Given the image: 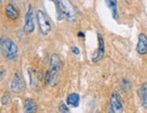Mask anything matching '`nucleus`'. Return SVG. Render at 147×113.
<instances>
[{
	"mask_svg": "<svg viewBox=\"0 0 147 113\" xmlns=\"http://www.w3.org/2000/svg\"><path fill=\"white\" fill-rule=\"evenodd\" d=\"M62 65L63 64L60 56L57 53H53L50 58V70L47 71L45 77H44L46 85L54 86L58 83Z\"/></svg>",
	"mask_w": 147,
	"mask_h": 113,
	"instance_id": "f257e3e1",
	"label": "nucleus"
},
{
	"mask_svg": "<svg viewBox=\"0 0 147 113\" xmlns=\"http://www.w3.org/2000/svg\"><path fill=\"white\" fill-rule=\"evenodd\" d=\"M0 50H1L2 54L7 60L14 61L17 58L18 47L16 45V43L12 39L9 38L4 39L2 42L1 47H0Z\"/></svg>",
	"mask_w": 147,
	"mask_h": 113,
	"instance_id": "f03ea898",
	"label": "nucleus"
},
{
	"mask_svg": "<svg viewBox=\"0 0 147 113\" xmlns=\"http://www.w3.org/2000/svg\"><path fill=\"white\" fill-rule=\"evenodd\" d=\"M60 5L62 17L65 18L69 23H75L77 20V16L74 5L68 0H60Z\"/></svg>",
	"mask_w": 147,
	"mask_h": 113,
	"instance_id": "7ed1b4c3",
	"label": "nucleus"
},
{
	"mask_svg": "<svg viewBox=\"0 0 147 113\" xmlns=\"http://www.w3.org/2000/svg\"><path fill=\"white\" fill-rule=\"evenodd\" d=\"M36 20L41 34L42 35H48L52 31V24L46 14L42 10H38L36 13Z\"/></svg>",
	"mask_w": 147,
	"mask_h": 113,
	"instance_id": "20e7f679",
	"label": "nucleus"
},
{
	"mask_svg": "<svg viewBox=\"0 0 147 113\" xmlns=\"http://www.w3.org/2000/svg\"><path fill=\"white\" fill-rule=\"evenodd\" d=\"M124 111V104L122 97L117 91L111 94L110 102L108 106V113H123Z\"/></svg>",
	"mask_w": 147,
	"mask_h": 113,
	"instance_id": "39448f33",
	"label": "nucleus"
},
{
	"mask_svg": "<svg viewBox=\"0 0 147 113\" xmlns=\"http://www.w3.org/2000/svg\"><path fill=\"white\" fill-rule=\"evenodd\" d=\"M35 28L34 26V8L33 5L31 4L28 7V10L25 14L24 17V31L25 34L30 35L32 33H34Z\"/></svg>",
	"mask_w": 147,
	"mask_h": 113,
	"instance_id": "423d86ee",
	"label": "nucleus"
},
{
	"mask_svg": "<svg viewBox=\"0 0 147 113\" xmlns=\"http://www.w3.org/2000/svg\"><path fill=\"white\" fill-rule=\"evenodd\" d=\"M25 89V83L21 73L16 72L11 83V90L15 93H21Z\"/></svg>",
	"mask_w": 147,
	"mask_h": 113,
	"instance_id": "0eeeda50",
	"label": "nucleus"
},
{
	"mask_svg": "<svg viewBox=\"0 0 147 113\" xmlns=\"http://www.w3.org/2000/svg\"><path fill=\"white\" fill-rule=\"evenodd\" d=\"M98 47L97 49V51L95 52V53L92 56L93 62H99L104 57V54H105V41H104V38H103V36H102V35L99 33H98Z\"/></svg>",
	"mask_w": 147,
	"mask_h": 113,
	"instance_id": "6e6552de",
	"label": "nucleus"
},
{
	"mask_svg": "<svg viewBox=\"0 0 147 113\" xmlns=\"http://www.w3.org/2000/svg\"><path fill=\"white\" fill-rule=\"evenodd\" d=\"M136 52L141 55H144L147 53V36L144 33H141L138 36Z\"/></svg>",
	"mask_w": 147,
	"mask_h": 113,
	"instance_id": "1a4fd4ad",
	"label": "nucleus"
},
{
	"mask_svg": "<svg viewBox=\"0 0 147 113\" xmlns=\"http://www.w3.org/2000/svg\"><path fill=\"white\" fill-rule=\"evenodd\" d=\"M143 108L147 110V83H143L137 91Z\"/></svg>",
	"mask_w": 147,
	"mask_h": 113,
	"instance_id": "9d476101",
	"label": "nucleus"
},
{
	"mask_svg": "<svg viewBox=\"0 0 147 113\" xmlns=\"http://www.w3.org/2000/svg\"><path fill=\"white\" fill-rule=\"evenodd\" d=\"M80 94L77 92H72L69 94L67 99H66V104L68 107H71V108H78L80 106Z\"/></svg>",
	"mask_w": 147,
	"mask_h": 113,
	"instance_id": "9b49d317",
	"label": "nucleus"
},
{
	"mask_svg": "<svg viewBox=\"0 0 147 113\" xmlns=\"http://www.w3.org/2000/svg\"><path fill=\"white\" fill-rule=\"evenodd\" d=\"M28 73H29V77H30V86L32 87V89L37 90L38 87H39L41 77L38 76L37 72L31 68L28 69Z\"/></svg>",
	"mask_w": 147,
	"mask_h": 113,
	"instance_id": "f8f14e48",
	"label": "nucleus"
},
{
	"mask_svg": "<svg viewBox=\"0 0 147 113\" xmlns=\"http://www.w3.org/2000/svg\"><path fill=\"white\" fill-rule=\"evenodd\" d=\"M37 104L33 99H26L24 103V113H36Z\"/></svg>",
	"mask_w": 147,
	"mask_h": 113,
	"instance_id": "ddd939ff",
	"label": "nucleus"
},
{
	"mask_svg": "<svg viewBox=\"0 0 147 113\" xmlns=\"http://www.w3.org/2000/svg\"><path fill=\"white\" fill-rule=\"evenodd\" d=\"M5 15L9 19L16 20L19 16V12L12 4H8L5 7Z\"/></svg>",
	"mask_w": 147,
	"mask_h": 113,
	"instance_id": "4468645a",
	"label": "nucleus"
},
{
	"mask_svg": "<svg viewBox=\"0 0 147 113\" xmlns=\"http://www.w3.org/2000/svg\"><path fill=\"white\" fill-rule=\"evenodd\" d=\"M106 4L107 5V7L110 9L114 19H117L118 18L117 0H106Z\"/></svg>",
	"mask_w": 147,
	"mask_h": 113,
	"instance_id": "2eb2a0df",
	"label": "nucleus"
},
{
	"mask_svg": "<svg viewBox=\"0 0 147 113\" xmlns=\"http://www.w3.org/2000/svg\"><path fill=\"white\" fill-rule=\"evenodd\" d=\"M54 2L55 5V7H56V12H57V18L58 20L61 21L63 19L62 15H61V5H60V0H53Z\"/></svg>",
	"mask_w": 147,
	"mask_h": 113,
	"instance_id": "dca6fc26",
	"label": "nucleus"
},
{
	"mask_svg": "<svg viewBox=\"0 0 147 113\" xmlns=\"http://www.w3.org/2000/svg\"><path fill=\"white\" fill-rule=\"evenodd\" d=\"M58 113H71L65 102L61 101L58 107Z\"/></svg>",
	"mask_w": 147,
	"mask_h": 113,
	"instance_id": "f3484780",
	"label": "nucleus"
},
{
	"mask_svg": "<svg viewBox=\"0 0 147 113\" xmlns=\"http://www.w3.org/2000/svg\"><path fill=\"white\" fill-rule=\"evenodd\" d=\"M10 102H11V96L9 95V93L5 92L4 95L2 96V98H1V103L3 105L6 106V105L10 104Z\"/></svg>",
	"mask_w": 147,
	"mask_h": 113,
	"instance_id": "a211bd4d",
	"label": "nucleus"
},
{
	"mask_svg": "<svg viewBox=\"0 0 147 113\" xmlns=\"http://www.w3.org/2000/svg\"><path fill=\"white\" fill-rule=\"evenodd\" d=\"M122 89H131V83L127 79H123L122 80Z\"/></svg>",
	"mask_w": 147,
	"mask_h": 113,
	"instance_id": "6ab92c4d",
	"label": "nucleus"
},
{
	"mask_svg": "<svg viewBox=\"0 0 147 113\" xmlns=\"http://www.w3.org/2000/svg\"><path fill=\"white\" fill-rule=\"evenodd\" d=\"M71 53L75 55H79L80 53V49L79 47H77V46H72L71 47Z\"/></svg>",
	"mask_w": 147,
	"mask_h": 113,
	"instance_id": "aec40b11",
	"label": "nucleus"
},
{
	"mask_svg": "<svg viewBox=\"0 0 147 113\" xmlns=\"http://www.w3.org/2000/svg\"><path fill=\"white\" fill-rule=\"evenodd\" d=\"M5 75V70L2 66H0V81H2L4 79Z\"/></svg>",
	"mask_w": 147,
	"mask_h": 113,
	"instance_id": "412c9836",
	"label": "nucleus"
},
{
	"mask_svg": "<svg viewBox=\"0 0 147 113\" xmlns=\"http://www.w3.org/2000/svg\"><path fill=\"white\" fill-rule=\"evenodd\" d=\"M79 35H80V37H84L85 36V35L82 34V33H79Z\"/></svg>",
	"mask_w": 147,
	"mask_h": 113,
	"instance_id": "4be33fe9",
	"label": "nucleus"
},
{
	"mask_svg": "<svg viewBox=\"0 0 147 113\" xmlns=\"http://www.w3.org/2000/svg\"><path fill=\"white\" fill-rule=\"evenodd\" d=\"M3 40H4V39L0 38V47H1V45H2V42H3Z\"/></svg>",
	"mask_w": 147,
	"mask_h": 113,
	"instance_id": "5701e85b",
	"label": "nucleus"
},
{
	"mask_svg": "<svg viewBox=\"0 0 147 113\" xmlns=\"http://www.w3.org/2000/svg\"><path fill=\"white\" fill-rule=\"evenodd\" d=\"M1 3H2V0H0V5H1Z\"/></svg>",
	"mask_w": 147,
	"mask_h": 113,
	"instance_id": "b1692460",
	"label": "nucleus"
},
{
	"mask_svg": "<svg viewBox=\"0 0 147 113\" xmlns=\"http://www.w3.org/2000/svg\"><path fill=\"white\" fill-rule=\"evenodd\" d=\"M11 1H15V0H11Z\"/></svg>",
	"mask_w": 147,
	"mask_h": 113,
	"instance_id": "393cba45",
	"label": "nucleus"
}]
</instances>
